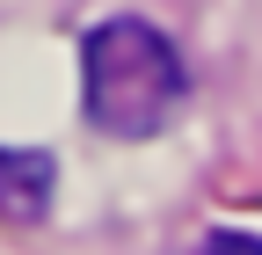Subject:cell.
<instances>
[{
  "label": "cell",
  "mask_w": 262,
  "mask_h": 255,
  "mask_svg": "<svg viewBox=\"0 0 262 255\" xmlns=\"http://www.w3.org/2000/svg\"><path fill=\"white\" fill-rule=\"evenodd\" d=\"M80 102H88V124H102L110 139H153L189 102V66L139 15L95 22L80 44Z\"/></svg>",
  "instance_id": "obj_1"
},
{
  "label": "cell",
  "mask_w": 262,
  "mask_h": 255,
  "mask_svg": "<svg viewBox=\"0 0 262 255\" xmlns=\"http://www.w3.org/2000/svg\"><path fill=\"white\" fill-rule=\"evenodd\" d=\"M196 255H262V233H204Z\"/></svg>",
  "instance_id": "obj_2"
}]
</instances>
